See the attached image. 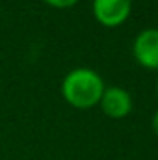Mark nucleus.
I'll return each mask as SVG.
<instances>
[{"mask_svg":"<svg viewBox=\"0 0 158 160\" xmlns=\"http://www.w3.org/2000/svg\"><path fill=\"white\" fill-rule=\"evenodd\" d=\"M134 58L147 69H158V28L141 30L132 47Z\"/></svg>","mask_w":158,"mask_h":160,"instance_id":"nucleus-3","label":"nucleus"},{"mask_svg":"<svg viewBox=\"0 0 158 160\" xmlns=\"http://www.w3.org/2000/svg\"><path fill=\"white\" fill-rule=\"evenodd\" d=\"M104 93V82L99 73L87 67L73 69L65 75L62 82V95L63 99L80 110L91 108L101 102V97Z\"/></svg>","mask_w":158,"mask_h":160,"instance_id":"nucleus-1","label":"nucleus"},{"mask_svg":"<svg viewBox=\"0 0 158 160\" xmlns=\"http://www.w3.org/2000/svg\"><path fill=\"white\" fill-rule=\"evenodd\" d=\"M45 4H48L50 8H56V9H65V8H71L75 6L78 0H43Z\"/></svg>","mask_w":158,"mask_h":160,"instance_id":"nucleus-5","label":"nucleus"},{"mask_svg":"<svg viewBox=\"0 0 158 160\" xmlns=\"http://www.w3.org/2000/svg\"><path fill=\"white\" fill-rule=\"evenodd\" d=\"M132 9V0H93L95 19L108 28L123 24Z\"/></svg>","mask_w":158,"mask_h":160,"instance_id":"nucleus-2","label":"nucleus"},{"mask_svg":"<svg viewBox=\"0 0 158 160\" xmlns=\"http://www.w3.org/2000/svg\"><path fill=\"white\" fill-rule=\"evenodd\" d=\"M153 128H155V132H156V136H158V110L153 116Z\"/></svg>","mask_w":158,"mask_h":160,"instance_id":"nucleus-6","label":"nucleus"},{"mask_svg":"<svg viewBox=\"0 0 158 160\" xmlns=\"http://www.w3.org/2000/svg\"><path fill=\"white\" fill-rule=\"evenodd\" d=\"M101 108L102 112L108 116V118H114V119H121L125 116L130 114L132 110V97L126 89L123 88H104V93L101 97Z\"/></svg>","mask_w":158,"mask_h":160,"instance_id":"nucleus-4","label":"nucleus"},{"mask_svg":"<svg viewBox=\"0 0 158 160\" xmlns=\"http://www.w3.org/2000/svg\"><path fill=\"white\" fill-rule=\"evenodd\" d=\"M156 93H158V84H156Z\"/></svg>","mask_w":158,"mask_h":160,"instance_id":"nucleus-7","label":"nucleus"}]
</instances>
